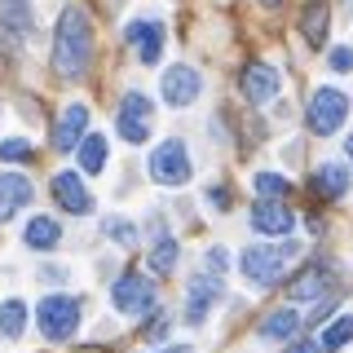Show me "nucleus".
Wrapping results in <instances>:
<instances>
[{"label":"nucleus","mask_w":353,"mask_h":353,"mask_svg":"<svg viewBox=\"0 0 353 353\" xmlns=\"http://www.w3.org/2000/svg\"><path fill=\"white\" fill-rule=\"evenodd\" d=\"M93 62V27L80 5H66L58 14V31H53V71L62 80H80Z\"/></svg>","instance_id":"nucleus-1"},{"label":"nucleus","mask_w":353,"mask_h":353,"mask_svg":"<svg viewBox=\"0 0 353 353\" xmlns=\"http://www.w3.org/2000/svg\"><path fill=\"white\" fill-rule=\"evenodd\" d=\"M296 256H301V243H296V239H279V243H270V248H248V252H239V270H243V279H248V283L274 287V283L287 274V265H292Z\"/></svg>","instance_id":"nucleus-2"},{"label":"nucleus","mask_w":353,"mask_h":353,"mask_svg":"<svg viewBox=\"0 0 353 353\" xmlns=\"http://www.w3.org/2000/svg\"><path fill=\"white\" fill-rule=\"evenodd\" d=\"M36 327L44 340H53V345H62V340H71L75 331H80V301L75 296H44L36 305Z\"/></svg>","instance_id":"nucleus-3"},{"label":"nucleus","mask_w":353,"mask_h":353,"mask_svg":"<svg viewBox=\"0 0 353 353\" xmlns=\"http://www.w3.org/2000/svg\"><path fill=\"white\" fill-rule=\"evenodd\" d=\"M110 305H115L124 318H141V314H154L159 292H154V283L146 279V274L128 270V274H119V279H115V287H110Z\"/></svg>","instance_id":"nucleus-4"},{"label":"nucleus","mask_w":353,"mask_h":353,"mask_svg":"<svg viewBox=\"0 0 353 353\" xmlns=\"http://www.w3.org/2000/svg\"><path fill=\"white\" fill-rule=\"evenodd\" d=\"M309 132L314 137H331V132L345 128L349 119V93H340V88H314V97H309Z\"/></svg>","instance_id":"nucleus-5"},{"label":"nucleus","mask_w":353,"mask_h":353,"mask_svg":"<svg viewBox=\"0 0 353 353\" xmlns=\"http://www.w3.org/2000/svg\"><path fill=\"white\" fill-rule=\"evenodd\" d=\"M150 176H154L159 185H185V181L194 176L190 150H185L181 137H168V141H159V146L150 150Z\"/></svg>","instance_id":"nucleus-6"},{"label":"nucleus","mask_w":353,"mask_h":353,"mask_svg":"<svg viewBox=\"0 0 353 353\" xmlns=\"http://www.w3.org/2000/svg\"><path fill=\"white\" fill-rule=\"evenodd\" d=\"M115 128H119V137H124L128 146H141V141L150 137V97L132 88V93L124 97V102H119Z\"/></svg>","instance_id":"nucleus-7"},{"label":"nucleus","mask_w":353,"mask_h":353,"mask_svg":"<svg viewBox=\"0 0 353 353\" xmlns=\"http://www.w3.org/2000/svg\"><path fill=\"white\" fill-rule=\"evenodd\" d=\"M159 93H163V102H168V106H190L194 97L203 93V75H199L194 66L176 62V66H168V71H163Z\"/></svg>","instance_id":"nucleus-8"},{"label":"nucleus","mask_w":353,"mask_h":353,"mask_svg":"<svg viewBox=\"0 0 353 353\" xmlns=\"http://www.w3.org/2000/svg\"><path fill=\"white\" fill-rule=\"evenodd\" d=\"M163 36H168V31H163L159 18H132L128 27H124V40L137 44V58L146 62V66H154V62L163 58Z\"/></svg>","instance_id":"nucleus-9"},{"label":"nucleus","mask_w":353,"mask_h":353,"mask_svg":"<svg viewBox=\"0 0 353 353\" xmlns=\"http://www.w3.org/2000/svg\"><path fill=\"white\" fill-rule=\"evenodd\" d=\"M296 225L292 208L283 203V199H256V208H252V230L256 234H270V239H287Z\"/></svg>","instance_id":"nucleus-10"},{"label":"nucleus","mask_w":353,"mask_h":353,"mask_svg":"<svg viewBox=\"0 0 353 353\" xmlns=\"http://www.w3.org/2000/svg\"><path fill=\"white\" fill-rule=\"evenodd\" d=\"M239 88H243V97H248L252 106H265V102H274V97H279L283 80H279V71H274L270 62H248Z\"/></svg>","instance_id":"nucleus-11"},{"label":"nucleus","mask_w":353,"mask_h":353,"mask_svg":"<svg viewBox=\"0 0 353 353\" xmlns=\"http://www.w3.org/2000/svg\"><path fill=\"white\" fill-rule=\"evenodd\" d=\"M221 279L216 274H194L190 279V292H185V323H203L208 314H212V305L221 301Z\"/></svg>","instance_id":"nucleus-12"},{"label":"nucleus","mask_w":353,"mask_h":353,"mask_svg":"<svg viewBox=\"0 0 353 353\" xmlns=\"http://www.w3.org/2000/svg\"><path fill=\"white\" fill-rule=\"evenodd\" d=\"M53 199H58V208L71 212V216H84L88 208H93V194H88L80 172H58L53 176Z\"/></svg>","instance_id":"nucleus-13"},{"label":"nucleus","mask_w":353,"mask_h":353,"mask_svg":"<svg viewBox=\"0 0 353 353\" xmlns=\"http://www.w3.org/2000/svg\"><path fill=\"white\" fill-rule=\"evenodd\" d=\"M331 283H336L331 265L314 261L309 270H301V274L292 279V287H287V296H292V301H323V296L331 292Z\"/></svg>","instance_id":"nucleus-14"},{"label":"nucleus","mask_w":353,"mask_h":353,"mask_svg":"<svg viewBox=\"0 0 353 353\" xmlns=\"http://www.w3.org/2000/svg\"><path fill=\"white\" fill-rule=\"evenodd\" d=\"M84 132H88V106L71 102L58 115V124H53V150H75L84 141Z\"/></svg>","instance_id":"nucleus-15"},{"label":"nucleus","mask_w":353,"mask_h":353,"mask_svg":"<svg viewBox=\"0 0 353 353\" xmlns=\"http://www.w3.org/2000/svg\"><path fill=\"white\" fill-rule=\"evenodd\" d=\"M31 181L22 172H0V221H9L18 212V208H27L31 203Z\"/></svg>","instance_id":"nucleus-16"},{"label":"nucleus","mask_w":353,"mask_h":353,"mask_svg":"<svg viewBox=\"0 0 353 353\" xmlns=\"http://www.w3.org/2000/svg\"><path fill=\"white\" fill-rule=\"evenodd\" d=\"M327 27H331V9L323 5V0H309V5L301 9V36L309 49H323L327 44Z\"/></svg>","instance_id":"nucleus-17"},{"label":"nucleus","mask_w":353,"mask_h":353,"mask_svg":"<svg viewBox=\"0 0 353 353\" xmlns=\"http://www.w3.org/2000/svg\"><path fill=\"white\" fill-rule=\"evenodd\" d=\"M22 243H27L31 252H53L62 243V225L53 216H31L27 230H22Z\"/></svg>","instance_id":"nucleus-18"},{"label":"nucleus","mask_w":353,"mask_h":353,"mask_svg":"<svg viewBox=\"0 0 353 353\" xmlns=\"http://www.w3.org/2000/svg\"><path fill=\"white\" fill-rule=\"evenodd\" d=\"M301 323H305V318L296 314L292 305H287V309H274V314H265L256 331H261V340H292L296 331H301Z\"/></svg>","instance_id":"nucleus-19"},{"label":"nucleus","mask_w":353,"mask_h":353,"mask_svg":"<svg viewBox=\"0 0 353 353\" xmlns=\"http://www.w3.org/2000/svg\"><path fill=\"white\" fill-rule=\"evenodd\" d=\"M309 185H314L323 199H345L349 194V168H345V163H323Z\"/></svg>","instance_id":"nucleus-20"},{"label":"nucleus","mask_w":353,"mask_h":353,"mask_svg":"<svg viewBox=\"0 0 353 353\" xmlns=\"http://www.w3.org/2000/svg\"><path fill=\"white\" fill-rule=\"evenodd\" d=\"M0 22H5L9 36H31V27H36L31 0H0Z\"/></svg>","instance_id":"nucleus-21"},{"label":"nucleus","mask_w":353,"mask_h":353,"mask_svg":"<svg viewBox=\"0 0 353 353\" xmlns=\"http://www.w3.org/2000/svg\"><path fill=\"white\" fill-rule=\"evenodd\" d=\"M75 154H80V168L84 172H102L106 159H110V146H106L102 132H84V141L75 146Z\"/></svg>","instance_id":"nucleus-22"},{"label":"nucleus","mask_w":353,"mask_h":353,"mask_svg":"<svg viewBox=\"0 0 353 353\" xmlns=\"http://www.w3.org/2000/svg\"><path fill=\"white\" fill-rule=\"evenodd\" d=\"M22 331H27V301H5L0 305V336L18 340Z\"/></svg>","instance_id":"nucleus-23"},{"label":"nucleus","mask_w":353,"mask_h":353,"mask_svg":"<svg viewBox=\"0 0 353 353\" xmlns=\"http://www.w3.org/2000/svg\"><path fill=\"white\" fill-rule=\"evenodd\" d=\"M318 345H323V353H340L345 345H353V314L336 318V323L323 331V340H318Z\"/></svg>","instance_id":"nucleus-24"},{"label":"nucleus","mask_w":353,"mask_h":353,"mask_svg":"<svg viewBox=\"0 0 353 353\" xmlns=\"http://www.w3.org/2000/svg\"><path fill=\"white\" fill-rule=\"evenodd\" d=\"M150 270H154V274H172V270H176V239H168V234L154 239V248H150Z\"/></svg>","instance_id":"nucleus-25"},{"label":"nucleus","mask_w":353,"mask_h":353,"mask_svg":"<svg viewBox=\"0 0 353 353\" xmlns=\"http://www.w3.org/2000/svg\"><path fill=\"white\" fill-rule=\"evenodd\" d=\"M256 194L261 199H287V190H292V185H287V176H279V172H256Z\"/></svg>","instance_id":"nucleus-26"},{"label":"nucleus","mask_w":353,"mask_h":353,"mask_svg":"<svg viewBox=\"0 0 353 353\" xmlns=\"http://www.w3.org/2000/svg\"><path fill=\"white\" fill-rule=\"evenodd\" d=\"M102 230H106L115 243H124V248H132V243H137V225H132V221H124V216H106Z\"/></svg>","instance_id":"nucleus-27"},{"label":"nucleus","mask_w":353,"mask_h":353,"mask_svg":"<svg viewBox=\"0 0 353 353\" xmlns=\"http://www.w3.org/2000/svg\"><path fill=\"white\" fill-rule=\"evenodd\" d=\"M0 159H5V163H27L31 159V141H22V137L0 141Z\"/></svg>","instance_id":"nucleus-28"},{"label":"nucleus","mask_w":353,"mask_h":353,"mask_svg":"<svg viewBox=\"0 0 353 353\" xmlns=\"http://www.w3.org/2000/svg\"><path fill=\"white\" fill-rule=\"evenodd\" d=\"M331 71H340V75L353 71V49H349V44H345V49H331Z\"/></svg>","instance_id":"nucleus-29"},{"label":"nucleus","mask_w":353,"mask_h":353,"mask_svg":"<svg viewBox=\"0 0 353 353\" xmlns=\"http://www.w3.org/2000/svg\"><path fill=\"white\" fill-rule=\"evenodd\" d=\"M168 327H172L168 314H154V323L146 327V336H150V340H163V336H168Z\"/></svg>","instance_id":"nucleus-30"},{"label":"nucleus","mask_w":353,"mask_h":353,"mask_svg":"<svg viewBox=\"0 0 353 353\" xmlns=\"http://www.w3.org/2000/svg\"><path fill=\"white\" fill-rule=\"evenodd\" d=\"M225 265H230V252L225 248H212V252H208V270H212V274H221Z\"/></svg>","instance_id":"nucleus-31"},{"label":"nucleus","mask_w":353,"mask_h":353,"mask_svg":"<svg viewBox=\"0 0 353 353\" xmlns=\"http://www.w3.org/2000/svg\"><path fill=\"white\" fill-rule=\"evenodd\" d=\"M318 349H323V345H314V340H296L287 353H318Z\"/></svg>","instance_id":"nucleus-32"},{"label":"nucleus","mask_w":353,"mask_h":353,"mask_svg":"<svg viewBox=\"0 0 353 353\" xmlns=\"http://www.w3.org/2000/svg\"><path fill=\"white\" fill-rule=\"evenodd\" d=\"M345 154H349V163H353V132L345 137Z\"/></svg>","instance_id":"nucleus-33"},{"label":"nucleus","mask_w":353,"mask_h":353,"mask_svg":"<svg viewBox=\"0 0 353 353\" xmlns=\"http://www.w3.org/2000/svg\"><path fill=\"white\" fill-rule=\"evenodd\" d=\"M163 353H190V349H185V345H172V349H163Z\"/></svg>","instance_id":"nucleus-34"},{"label":"nucleus","mask_w":353,"mask_h":353,"mask_svg":"<svg viewBox=\"0 0 353 353\" xmlns=\"http://www.w3.org/2000/svg\"><path fill=\"white\" fill-rule=\"evenodd\" d=\"M261 5H265V9H279V5H283V0H261Z\"/></svg>","instance_id":"nucleus-35"}]
</instances>
